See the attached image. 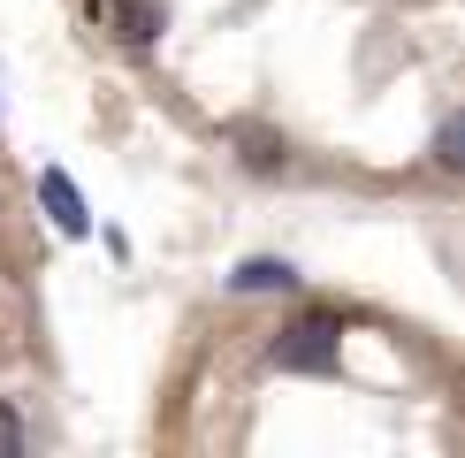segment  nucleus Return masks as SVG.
<instances>
[{
    "instance_id": "obj_1",
    "label": "nucleus",
    "mask_w": 465,
    "mask_h": 458,
    "mask_svg": "<svg viewBox=\"0 0 465 458\" xmlns=\"http://www.w3.org/2000/svg\"><path fill=\"white\" fill-rule=\"evenodd\" d=\"M267 359H275L282 374H336V329H328V321H298V329L275 336Z\"/></svg>"
},
{
    "instance_id": "obj_2",
    "label": "nucleus",
    "mask_w": 465,
    "mask_h": 458,
    "mask_svg": "<svg viewBox=\"0 0 465 458\" xmlns=\"http://www.w3.org/2000/svg\"><path fill=\"white\" fill-rule=\"evenodd\" d=\"M107 24H114V38H130V46H153V38L168 31V8L161 0H107Z\"/></svg>"
},
{
    "instance_id": "obj_3",
    "label": "nucleus",
    "mask_w": 465,
    "mask_h": 458,
    "mask_svg": "<svg viewBox=\"0 0 465 458\" xmlns=\"http://www.w3.org/2000/svg\"><path fill=\"white\" fill-rule=\"evenodd\" d=\"M38 199H46V214H54V229H62V237H84V229H92L84 199H76V184L62 176V168H46V176H38Z\"/></svg>"
},
{
    "instance_id": "obj_4",
    "label": "nucleus",
    "mask_w": 465,
    "mask_h": 458,
    "mask_svg": "<svg viewBox=\"0 0 465 458\" xmlns=\"http://www.w3.org/2000/svg\"><path fill=\"white\" fill-rule=\"evenodd\" d=\"M229 145L244 153V168H252V176H275V168L290 161V145L275 138V130H260V123H229Z\"/></svg>"
},
{
    "instance_id": "obj_5",
    "label": "nucleus",
    "mask_w": 465,
    "mask_h": 458,
    "mask_svg": "<svg viewBox=\"0 0 465 458\" xmlns=\"http://www.w3.org/2000/svg\"><path fill=\"white\" fill-rule=\"evenodd\" d=\"M290 283H298L290 260H244L237 275H229V291H290Z\"/></svg>"
},
{
    "instance_id": "obj_6",
    "label": "nucleus",
    "mask_w": 465,
    "mask_h": 458,
    "mask_svg": "<svg viewBox=\"0 0 465 458\" xmlns=\"http://www.w3.org/2000/svg\"><path fill=\"white\" fill-rule=\"evenodd\" d=\"M435 168H465V130H458V123L435 130Z\"/></svg>"
},
{
    "instance_id": "obj_7",
    "label": "nucleus",
    "mask_w": 465,
    "mask_h": 458,
    "mask_svg": "<svg viewBox=\"0 0 465 458\" xmlns=\"http://www.w3.org/2000/svg\"><path fill=\"white\" fill-rule=\"evenodd\" d=\"M15 443H24V428H15V413L0 405V451H15Z\"/></svg>"
}]
</instances>
